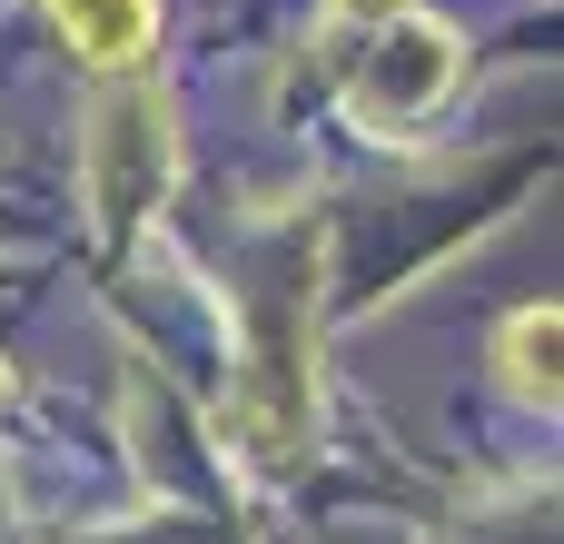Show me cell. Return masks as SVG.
<instances>
[{
  "label": "cell",
  "mask_w": 564,
  "mask_h": 544,
  "mask_svg": "<svg viewBox=\"0 0 564 544\" xmlns=\"http://www.w3.org/2000/svg\"><path fill=\"white\" fill-rule=\"evenodd\" d=\"M456 69H466L456 30L397 10V20H377V50L347 69V109H357V129H377V139H387V129H416V119L456 89Z\"/></svg>",
  "instance_id": "1"
},
{
  "label": "cell",
  "mask_w": 564,
  "mask_h": 544,
  "mask_svg": "<svg viewBox=\"0 0 564 544\" xmlns=\"http://www.w3.org/2000/svg\"><path fill=\"white\" fill-rule=\"evenodd\" d=\"M89 188H99L109 228H139L169 198V109H159V89L99 99V119H89Z\"/></svg>",
  "instance_id": "2"
},
{
  "label": "cell",
  "mask_w": 564,
  "mask_h": 544,
  "mask_svg": "<svg viewBox=\"0 0 564 544\" xmlns=\"http://www.w3.org/2000/svg\"><path fill=\"white\" fill-rule=\"evenodd\" d=\"M50 20L89 69H129L159 40V0H50Z\"/></svg>",
  "instance_id": "3"
},
{
  "label": "cell",
  "mask_w": 564,
  "mask_h": 544,
  "mask_svg": "<svg viewBox=\"0 0 564 544\" xmlns=\"http://www.w3.org/2000/svg\"><path fill=\"white\" fill-rule=\"evenodd\" d=\"M496 357H506V387H516V396H545V406H555L564 317H555V307H516V317H506V337H496Z\"/></svg>",
  "instance_id": "4"
},
{
  "label": "cell",
  "mask_w": 564,
  "mask_h": 544,
  "mask_svg": "<svg viewBox=\"0 0 564 544\" xmlns=\"http://www.w3.org/2000/svg\"><path fill=\"white\" fill-rule=\"evenodd\" d=\"M327 10H337V20H367V30H377V20H397L406 0H327Z\"/></svg>",
  "instance_id": "5"
}]
</instances>
